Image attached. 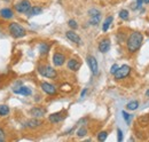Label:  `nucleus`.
Masks as SVG:
<instances>
[{
  "mask_svg": "<svg viewBox=\"0 0 149 142\" xmlns=\"http://www.w3.org/2000/svg\"><path fill=\"white\" fill-rule=\"evenodd\" d=\"M8 30H9V33L13 36L14 38H22L26 33L25 29L22 25H19V23H16V22L10 23L9 26H8Z\"/></svg>",
  "mask_w": 149,
  "mask_h": 142,
  "instance_id": "nucleus-2",
  "label": "nucleus"
},
{
  "mask_svg": "<svg viewBox=\"0 0 149 142\" xmlns=\"http://www.w3.org/2000/svg\"><path fill=\"white\" fill-rule=\"evenodd\" d=\"M86 61H87V64L90 67V70L92 71V73H93L94 76L97 74L99 73V65H97L96 58L94 56H92V55H88L87 58H86Z\"/></svg>",
  "mask_w": 149,
  "mask_h": 142,
  "instance_id": "nucleus-7",
  "label": "nucleus"
},
{
  "mask_svg": "<svg viewBox=\"0 0 149 142\" xmlns=\"http://www.w3.org/2000/svg\"><path fill=\"white\" fill-rule=\"evenodd\" d=\"M40 87H41V89H42L46 94H48V95H55L56 94V87L54 85L49 84V83L42 81V83L40 84Z\"/></svg>",
  "mask_w": 149,
  "mask_h": 142,
  "instance_id": "nucleus-9",
  "label": "nucleus"
},
{
  "mask_svg": "<svg viewBox=\"0 0 149 142\" xmlns=\"http://www.w3.org/2000/svg\"><path fill=\"white\" fill-rule=\"evenodd\" d=\"M8 113H9V108L6 104H0V116L3 117V116H7Z\"/></svg>",
  "mask_w": 149,
  "mask_h": 142,
  "instance_id": "nucleus-21",
  "label": "nucleus"
},
{
  "mask_svg": "<svg viewBox=\"0 0 149 142\" xmlns=\"http://www.w3.org/2000/svg\"><path fill=\"white\" fill-rule=\"evenodd\" d=\"M87 134V129H86V127H80L78 131H77V135L79 136V138H83V136H85Z\"/></svg>",
  "mask_w": 149,
  "mask_h": 142,
  "instance_id": "nucleus-24",
  "label": "nucleus"
},
{
  "mask_svg": "<svg viewBox=\"0 0 149 142\" xmlns=\"http://www.w3.org/2000/svg\"><path fill=\"white\" fill-rule=\"evenodd\" d=\"M86 92H87V89H86V88H84V89H83V92H81V94H80V96H81V97H84V95L86 94Z\"/></svg>",
  "mask_w": 149,
  "mask_h": 142,
  "instance_id": "nucleus-34",
  "label": "nucleus"
},
{
  "mask_svg": "<svg viewBox=\"0 0 149 142\" xmlns=\"http://www.w3.org/2000/svg\"><path fill=\"white\" fill-rule=\"evenodd\" d=\"M88 15H90V23L92 25H97L100 23V19H101V13L95 9V8H92L88 10Z\"/></svg>",
  "mask_w": 149,
  "mask_h": 142,
  "instance_id": "nucleus-6",
  "label": "nucleus"
},
{
  "mask_svg": "<svg viewBox=\"0 0 149 142\" xmlns=\"http://www.w3.org/2000/svg\"><path fill=\"white\" fill-rule=\"evenodd\" d=\"M110 49V40L109 39H102L100 42H99V51L101 53H107L108 51Z\"/></svg>",
  "mask_w": 149,
  "mask_h": 142,
  "instance_id": "nucleus-12",
  "label": "nucleus"
},
{
  "mask_svg": "<svg viewBox=\"0 0 149 142\" xmlns=\"http://www.w3.org/2000/svg\"><path fill=\"white\" fill-rule=\"evenodd\" d=\"M118 68H119V67H118V64H112L111 68H110V73H111V74H113L116 71L118 70Z\"/></svg>",
  "mask_w": 149,
  "mask_h": 142,
  "instance_id": "nucleus-29",
  "label": "nucleus"
},
{
  "mask_svg": "<svg viewBox=\"0 0 149 142\" xmlns=\"http://www.w3.org/2000/svg\"><path fill=\"white\" fill-rule=\"evenodd\" d=\"M143 2H145V0H136V7L135 8H140Z\"/></svg>",
  "mask_w": 149,
  "mask_h": 142,
  "instance_id": "nucleus-32",
  "label": "nucleus"
},
{
  "mask_svg": "<svg viewBox=\"0 0 149 142\" xmlns=\"http://www.w3.org/2000/svg\"><path fill=\"white\" fill-rule=\"evenodd\" d=\"M65 36H67V38H68L69 40H71V41L74 42V44H77V45H80V44H81V39H80V37L77 35L74 31H72V30L67 31Z\"/></svg>",
  "mask_w": 149,
  "mask_h": 142,
  "instance_id": "nucleus-13",
  "label": "nucleus"
},
{
  "mask_svg": "<svg viewBox=\"0 0 149 142\" xmlns=\"http://www.w3.org/2000/svg\"><path fill=\"white\" fill-rule=\"evenodd\" d=\"M5 140H6V138H5V132L0 128V142L5 141Z\"/></svg>",
  "mask_w": 149,
  "mask_h": 142,
  "instance_id": "nucleus-30",
  "label": "nucleus"
},
{
  "mask_svg": "<svg viewBox=\"0 0 149 142\" xmlns=\"http://www.w3.org/2000/svg\"><path fill=\"white\" fill-rule=\"evenodd\" d=\"M143 41V36L140 32H132L126 41V46H127V51L130 53H135L136 51L140 49L141 45Z\"/></svg>",
  "mask_w": 149,
  "mask_h": 142,
  "instance_id": "nucleus-1",
  "label": "nucleus"
},
{
  "mask_svg": "<svg viewBox=\"0 0 149 142\" xmlns=\"http://www.w3.org/2000/svg\"><path fill=\"white\" fill-rule=\"evenodd\" d=\"M65 62V56L62 53H55L53 55V63L56 67H61L63 65Z\"/></svg>",
  "mask_w": 149,
  "mask_h": 142,
  "instance_id": "nucleus-11",
  "label": "nucleus"
},
{
  "mask_svg": "<svg viewBox=\"0 0 149 142\" xmlns=\"http://www.w3.org/2000/svg\"><path fill=\"white\" fill-rule=\"evenodd\" d=\"M139 106V102L138 101H131L126 104V109L127 110H136Z\"/></svg>",
  "mask_w": 149,
  "mask_h": 142,
  "instance_id": "nucleus-22",
  "label": "nucleus"
},
{
  "mask_svg": "<svg viewBox=\"0 0 149 142\" xmlns=\"http://www.w3.org/2000/svg\"><path fill=\"white\" fill-rule=\"evenodd\" d=\"M65 117H67L65 112H64V111H60V112H55V113H52V115H49L48 119H49V122H51V123H53V124H56V123H60V122H62V120H63Z\"/></svg>",
  "mask_w": 149,
  "mask_h": 142,
  "instance_id": "nucleus-8",
  "label": "nucleus"
},
{
  "mask_svg": "<svg viewBox=\"0 0 149 142\" xmlns=\"http://www.w3.org/2000/svg\"><path fill=\"white\" fill-rule=\"evenodd\" d=\"M41 125V122L39 120V119H37V118H32V119H29L26 123H25V126L28 127V128H37V127H39Z\"/></svg>",
  "mask_w": 149,
  "mask_h": 142,
  "instance_id": "nucleus-15",
  "label": "nucleus"
},
{
  "mask_svg": "<svg viewBox=\"0 0 149 142\" xmlns=\"http://www.w3.org/2000/svg\"><path fill=\"white\" fill-rule=\"evenodd\" d=\"M119 17L122 18V19H127L129 18V12L126 9H122L119 12Z\"/></svg>",
  "mask_w": 149,
  "mask_h": 142,
  "instance_id": "nucleus-26",
  "label": "nucleus"
},
{
  "mask_svg": "<svg viewBox=\"0 0 149 142\" xmlns=\"http://www.w3.org/2000/svg\"><path fill=\"white\" fill-rule=\"evenodd\" d=\"M48 52H49V45L46 42H41L39 45V53L41 55H46Z\"/></svg>",
  "mask_w": 149,
  "mask_h": 142,
  "instance_id": "nucleus-19",
  "label": "nucleus"
},
{
  "mask_svg": "<svg viewBox=\"0 0 149 142\" xmlns=\"http://www.w3.org/2000/svg\"><path fill=\"white\" fill-rule=\"evenodd\" d=\"M130 73H131V67L124 64V65H122V67L118 68V70L113 73V76H115V79L116 80H122V79L126 78Z\"/></svg>",
  "mask_w": 149,
  "mask_h": 142,
  "instance_id": "nucleus-4",
  "label": "nucleus"
},
{
  "mask_svg": "<svg viewBox=\"0 0 149 142\" xmlns=\"http://www.w3.org/2000/svg\"><path fill=\"white\" fill-rule=\"evenodd\" d=\"M41 12H42V9H41L40 7L35 6V7H31L30 10H29L26 14H28V16H36V15H39Z\"/></svg>",
  "mask_w": 149,
  "mask_h": 142,
  "instance_id": "nucleus-18",
  "label": "nucleus"
},
{
  "mask_svg": "<svg viewBox=\"0 0 149 142\" xmlns=\"http://www.w3.org/2000/svg\"><path fill=\"white\" fill-rule=\"evenodd\" d=\"M107 136H108V133H107L106 131H102V132H100V133L97 134V140H99V141H104V140L107 139Z\"/></svg>",
  "mask_w": 149,
  "mask_h": 142,
  "instance_id": "nucleus-25",
  "label": "nucleus"
},
{
  "mask_svg": "<svg viewBox=\"0 0 149 142\" xmlns=\"http://www.w3.org/2000/svg\"><path fill=\"white\" fill-rule=\"evenodd\" d=\"M31 8V3L29 0H22L17 2L15 5V9L17 13H21V14H26Z\"/></svg>",
  "mask_w": 149,
  "mask_h": 142,
  "instance_id": "nucleus-5",
  "label": "nucleus"
},
{
  "mask_svg": "<svg viewBox=\"0 0 149 142\" xmlns=\"http://www.w3.org/2000/svg\"><path fill=\"white\" fill-rule=\"evenodd\" d=\"M146 95H147V96H149V89H147V92H146Z\"/></svg>",
  "mask_w": 149,
  "mask_h": 142,
  "instance_id": "nucleus-35",
  "label": "nucleus"
},
{
  "mask_svg": "<svg viewBox=\"0 0 149 142\" xmlns=\"http://www.w3.org/2000/svg\"><path fill=\"white\" fill-rule=\"evenodd\" d=\"M68 25H69L71 29H74V30H76V29L78 28V24H77V22H76L74 19H70V21L68 22Z\"/></svg>",
  "mask_w": 149,
  "mask_h": 142,
  "instance_id": "nucleus-27",
  "label": "nucleus"
},
{
  "mask_svg": "<svg viewBox=\"0 0 149 142\" xmlns=\"http://www.w3.org/2000/svg\"><path fill=\"white\" fill-rule=\"evenodd\" d=\"M122 115H123V117H124V119H125V122L127 123V124H130V120H131V115H129L126 111H123L122 112Z\"/></svg>",
  "mask_w": 149,
  "mask_h": 142,
  "instance_id": "nucleus-28",
  "label": "nucleus"
},
{
  "mask_svg": "<svg viewBox=\"0 0 149 142\" xmlns=\"http://www.w3.org/2000/svg\"><path fill=\"white\" fill-rule=\"evenodd\" d=\"M61 88L63 89V90H71V86L70 85H63Z\"/></svg>",
  "mask_w": 149,
  "mask_h": 142,
  "instance_id": "nucleus-33",
  "label": "nucleus"
},
{
  "mask_svg": "<svg viewBox=\"0 0 149 142\" xmlns=\"http://www.w3.org/2000/svg\"><path fill=\"white\" fill-rule=\"evenodd\" d=\"M14 93L24 95V96H29V95H31V89L26 86H21L17 89H14Z\"/></svg>",
  "mask_w": 149,
  "mask_h": 142,
  "instance_id": "nucleus-16",
  "label": "nucleus"
},
{
  "mask_svg": "<svg viewBox=\"0 0 149 142\" xmlns=\"http://www.w3.org/2000/svg\"><path fill=\"white\" fill-rule=\"evenodd\" d=\"M139 124L145 126V125L149 124V115H146V116H141L139 118Z\"/></svg>",
  "mask_w": 149,
  "mask_h": 142,
  "instance_id": "nucleus-23",
  "label": "nucleus"
},
{
  "mask_svg": "<svg viewBox=\"0 0 149 142\" xmlns=\"http://www.w3.org/2000/svg\"><path fill=\"white\" fill-rule=\"evenodd\" d=\"M117 132H118V141L120 142L123 140V132H122V129H119V128H118Z\"/></svg>",
  "mask_w": 149,
  "mask_h": 142,
  "instance_id": "nucleus-31",
  "label": "nucleus"
},
{
  "mask_svg": "<svg viewBox=\"0 0 149 142\" xmlns=\"http://www.w3.org/2000/svg\"><path fill=\"white\" fill-rule=\"evenodd\" d=\"M45 113H46V109L39 108V106H35L30 110V115L35 118H41V117L45 116Z\"/></svg>",
  "mask_w": 149,
  "mask_h": 142,
  "instance_id": "nucleus-10",
  "label": "nucleus"
},
{
  "mask_svg": "<svg viewBox=\"0 0 149 142\" xmlns=\"http://www.w3.org/2000/svg\"><path fill=\"white\" fill-rule=\"evenodd\" d=\"M112 19H113L112 16H109V17L106 18V21L103 22V25H102V31H103V32L108 31V29H109V26H110V24H111Z\"/></svg>",
  "mask_w": 149,
  "mask_h": 142,
  "instance_id": "nucleus-20",
  "label": "nucleus"
},
{
  "mask_svg": "<svg viewBox=\"0 0 149 142\" xmlns=\"http://www.w3.org/2000/svg\"><path fill=\"white\" fill-rule=\"evenodd\" d=\"M38 72L42 77H46V78H49V79H55L57 77L56 70L54 68H52L51 65H40V67H38Z\"/></svg>",
  "mask_w": 149,
  "mask_h": 142,
  "instance_id": "nucleus-3",
  "label": "nucleus"
},
{
  "mask_svg": "<svg viewBox=\"0 0 149 142\" xmlns=\"http://www.w3.org/2000/svg\"><path fill=\"white\" fill-rule=\"evenodd\" d=\"M0 15H1V17L8 19V18L13 17V12H12V9H9V8H2V9L0 10Z\"/></svg>",
  "mask_w": 149,
  "mask_h": 142,
  "instance_id": "nucleus-17",
  "label": "nucleus"
},
{
  "mask_svg": "<svg viewBox=\"0 0 149 142\" xmlns=\"http://www.w3.org/2000/svg\"><path fill=\"white\" fill-rule=\"evenodd\" d=\"M79 68H80V63H79L77 60L70 58V60L68 61V69H69V70L77 71V70H79Z\"/></svg>",
  "mask_w": 149,
  "mask_h": 142,
  "instance_id": "nucleus-14",
  "label": "nucleus"
},
{
  "mask_svg": "<svg viewBox=\"0 0 149 142\" xmlns=\"http://www.w3.org/2000/svg\"><path fill=\"white\" fill-rule=\"evenodd\" d=\"M143 3H149V0H145V2Z\"/></svg>",
  "mask_w": 149,
  "mask_h": 142,
  "instance_id": "nucleus-36",
  "label": "nucleus"
}]
</instances>
